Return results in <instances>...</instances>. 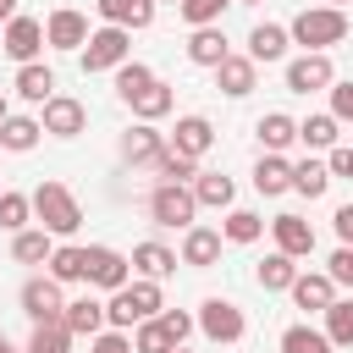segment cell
Returning a JSON list of instances; mask_svg holds the SVG:
<instances>
[{
    "instance_id": "6da1fadb",
    "label": "cell",
    "mask_w": 353,
    "mask_h": 353,
    "mask_svg": "<svg viewBox=\"0 0 353 353\" xmlns=\"http://www.w3.org/2000/svg\"><path fill=\"white\" fill-rule=\"evenodd\" d=\"M28 204H33V215H39V232H50V237H72V232L83 226V204L72 199L66 182H39V188L28 193Z\"/></svg>"
},
{
    "instance_id": "7a4b0ae2",
    "label": "cell",
    "mask_w": 353,
    "mask_h": 353,
    "mask_svg": "<svg viewBox=\"0 0 353 353\" xmlns=\"http://www.w3.org/2000/svg\"><path fill=\"white\" fill-rule=\"evenodd\" d=\"M160 309H165L160 281H127L121 292H110V303H105V325H110V331H132V325L154 320Z\"/></svg>"
},
{
    "instance_id": "3957f363",
    "label": "cell",
    "mask_w": 353,
    "mask_h": 353,
    "mask_svg": "<svg viewBox=\"0 0 353 353\" xmlns=\"http://www.w3.org/2000/svg\"><path fill=\"white\" fill-rule=\"evenodd\" d=\"M287 39H292V44H303V50H314V55H325L331 44H342V39H347V11H336V6H309V11H298V17H292Z\"/></svg>"
},
{
    "instance_id": "277c9868",
    "label": "cell",
    "mask_w": 353,
    "mask_h": 353,
    "mask_svg": "<svg viewBox=\"0 0 353 353\" xmlns=\"http://www.w3.org/2000/svg\"><path fill=\"white\" fill-rule=\"evenodd\" d=\"M193 215H199V199H193V188L188 182H160L154 193H149V221L154 226H193Z\"/></svg>"
},
{
    "instance_id": "5b68a950",
    "label": "cell",
    "mask_w": 353,
    "mask_h": 353,
    "mask_svg": "<svg viewBox=\"0 0 353 353\" xmlns=\"http://www.w3.org/2000/svg\"><path fill=\"white\" fill-rule=\"evenodd\" d=\"M121 61H132V33L127 28H94L83 44V72H116Z\"/></svg>"
},
{
    "instance_id": "8992f818",
    "label": "cell",
    "mask_w": 353,
    "mask_h": 353,
    "mask_svg": "<svg viewBox=\"0 0 353 353\" xmlns=\"http://www.w3.org/2000/svg\"><path fill=\"white\" fill-rule=\"evenodd\" d=\"M193 325H199L210 342H243V331H248V320H243V309H237L232 298H204Z\"/></svg>"
},
{
    "instance_id": "52a82bcc",
    "label": "cell",
    "mask_w": 353,
    "mask_h": 353,
    "mask_svg": "<svg viewBox=\"0 0 353 353\" xmlns=\"http://www.w3.org/2000/svg\"><path fill=\"white\" fill-rule=\"evenodd\" d=\"M39 127H44L50 138H77V132L88 127V105L72 99V94H50V99L39 105Z\"/></svg>"
},
{
    "instance_id": "ba28073f",
    "label": "cell",
    "mask_w": 353,
    "mask_h": 353,
    "mask_svg": "<svg viewBox=\"0 0 353 353\" xmlns=\"http://www.w3.org/2000/svg\"><path fill=\"white\" fill-rule=\"evenodd\" d=\"M336 83V66H331V55H314V50H303L298 61H287V88L292 94H320V88H331Z\"/></svg>"
},
{
    "instance_id": "9c48e42d",
    "label": "cell",
    "mask_w": 353,
    "mask_h": 353,
    "mask_svg": "<svg viewBox=\"0 0 353 353\" xmlns=\"http://www.w3.org/2000/svg\"><path fill=\"white\" fill-rule=\"evenodd\" d=\"M88 254V270H83V281H94V287H105V292H121L127 287V254L121 248H105V243H94V248H83Z\"/></svg>"
},
{
    "instance_id": "30bf717a",
    "label": "cell",
    "mask_w": 353,
    "mask_h": 353,
    "mask_svg": "<svg viewBox=\"0 0 353 353\" xmlns=\"http://www.w3.org/2000/svg\"><path fill=\"white\" fill-rule=\"evenodd\" d=\"M61 309H66V298H61V281H50V276H33V281H22V314H28L33 325H50V320H61Z\"/></svg>"
},
{
    "instance_id": "8fae6325",
    "label": "cell",
    "mask_w": 353,
    "mask_h": 353,
    "mask_svg": "<svg viewBox=\"0 0 353 353\" xmlns=\"http://www.w3.org/2000/svg\"><path fill=\"white\" fill-rule=\"evenodd\" d=\"M0 50H6L17 66H28V61L44 50V22H39V17H11L6 33H0Z\"/></svg>"
},
{
    "instance_id": "7c38bea8",
    "label": "cell",
    "mask_w": 353,
    "mask_h": 353,
    "mask_svg": "<svg viewBox=\"0 0 353 353\" xmlns=\"http://www.w3.org/2000/svg\"><path fill=\"white\" fill-rule=\"evenodd\" d=\"M270 237H276V254H287V259H309L314 254V226L303 215H292V210L270 221Z\"/></svg>"
},
{
    "instance_id": "4fadbf2b",
    "label": "cell",
    "mask_w": 353,
    "mask_h": 353,
    "mask_svg": "<svg viewBox=\"0 0 353 353\" xmlns=\"http://www.w3.org/2000/svg\"><path fill=\"white\" fill-rule=\"evenodd\" d=\"M44 44H55V50H83V44H88V17L72 11V6L50 11V17H44Z\"/></svg>"
},
{
    "instance_id": "5bb4252c",
    "label": "cell",
    "mask_w": 353,
    "mask_h": 353,
    "mask_svg": "<svg viewBox=\"0 0 353 353\" xmlns=\"http://www.w3.org/2000/svg\"><path fill=\"white\" fill-rule=\"evenodd\" d=\"M160 154H165V132H154L149 121L127 127V138H121V160H127V165H149V171H154Z\"/></svg>"
},
{
    "instance_id": "9a60e30c",
    "label": "cell",
    "mask_w": 353,
    "mask_h": 353,
    "mask_svg": "<svg viewBox=\"0 0 353 353\" xmlns=\"http://www.w3.org/2000/svg\"><path fill=\"white\" fill-rule=\"evenodd\" d=\"M287 292H292V303H298V309H314V314H325V309L336 303V281H331L325 270H303Z\"/></svg>"
},
{
    "instance_id": "2e32d148",
    "label": "cell",
    "mask_w": 353,
    "mask_h": 353,
    "mask_svg": "<svg viewBox=\"0 0 353 353\" xmlns=\"http://www.w3.org/2000/svg\"><path fill=\"white\" fill-rule=\"evenodd\" d=\"M210 143H215L210 116H182V121H176V132H171V149H176V154H188V160H204V154H210Z\"/></svg>"
},
{
    "instance_id": "e0dca14e",
    "label": "cell",
    "mask_w": 353,
    "mask_h": 353,
    "mask_svg": "<svg viewBox=\"0 0 353 353\" xmlns=\"http://www.w3.org/2000/svg\"><path fill=\"white\" fill-rule=\"evenodd\" d=\"M94 11L105 17V28H149L154 22V0H94Z\"/></svg>"
},
{
    "instance_id": "ac0fdd59",
    "label": "cell",
    "mask_w": 353,
    "mask_h": 353,
    "mask_svg": "<svg viewBox=\"0 0 353 353\" xmlns=\"http://www.w3.org/2000/svg\"><path fill=\"white\" fill-rule=\"evenodd\" d=\"M254 77H259V66H254L248 55H226V61L215 66V88H221L226 99H243V94H254Z\"/></svg>"
},
{
    "instance_id": "d6986e66",
    "label": "cell",
    "mask_w": 353,
    "mask_h": 353,
    "mask_svg": "<svg viewBox=\"0 0 353 353\" xmlns=\"http://www.w3.org/2000/svg\"><path fill=\"white\" fill-rule=\"evenodd\" d=\"M226 55H232V44H226L221 28H193V33H188V61H193V66H210V72H215Z\"/></svg>"
},
{
    "instance_id": "ffe728a7",
    "label": "cell",
    "mask_w": 353,
    "mask_h": 353,
    "mask_svg": "<svg viewBox=\"0 0 353 353\" xmlns=\"http://www.w3.org/2000/svg\"><path fill=\"white\" fill-rule=\"evenodd\" d=\"M215 259H221V232H215V226H188V237H182V265L210 270Z\"/></svg>"
},
{
    "instance_id": "44dd1931",
    "label": "cell",
    "mask_w": 353,
    "mask_h": 353,
    "mask_svg": "<svg viewBox=\"0 0 353 353\" xmlns=\"http://www.w3.org/2000/svg\"><path fill=\"white\" fill-rule=\"evenodd\" d=\"M61 325H66L72 336H99V331H105V303H99V298H72V303L61 309Z\"/></svg>"
},
{
    "instance_id": "7402d4cb",
    "label": "cell",
    "mask_w": 353,
    "mask_h": 353,
    "mask_svg": "<svg viewBox=\"0 0 353 353\" xmlns=\"http://www.w3.org/2000/svg\"><path fill=\"white\" fill-rule=\"evenodd\" d=\"M287 28L281 22H254V33H248V61L259 66V61H281L287 55Z\"/></svg>"
},
{
    "instance_id": "603a6c76",
    "label": "cell",
    "mask_w": 353,
    "mask_h": 353,
    "mask_svg": "<svg viewBox=\"0 0 353 353\" xmlns=\"http://www.w3.org/2000/svg\"><path fill=\"white\" fill-rule=\"evenodd\" d=\"M254 132H259V143H265V154H281L292 138H298V121L287 116V110H265L259 121H254Z\"/></svg>"
},
{
    "instance_id": "cb8c5ba5",
    "label": "cell",
    "mask_w": 353,
    "mask_h": 353,
    "mask_svg": "<svg viewBox=\"0 0 353 353\" xmlns=\"http://www.w3.org/2000/svg\"><path fill=\"white\" fill-rule=\"evenodd\" d=\"M193 199H199V210H204V204H210V210H232L237 182L221 176V171H199V176H193Z\"/></svg>"
},
{
    "instance_id": "d4e9b609",
    "label": "cell",
    "mask_w": 353,
    "mask_h": 353,
    "mask_svg": "<svg viewBox=\"0 0 353 353\" xmlns=\"http://www.w3.org/2000/svg\"><path fill=\"white\" fill-rule=\"evenodd\" d=\"M127 265H132V270H143V281H165V276L176 270V254H171L165 243H138Z\"/></svg>"
},
{
    "instance_id": "484cf974",
    "label": "cell",
    "mask_w": 353,
    "mask_h": 353,
    "mask_svg": "<svg viewBox=\"0 0 353 353\" xmlns=\"http://www.w3.org/2000/svg\"><path fill=\"white\" fill-rule=\"evenodd\" d=\"M254 188H259L265 199L287 193V188H292V160H281V154H259V165H254Z\"/></svg>"
},
{
    "instance_id": "4316f807",
    "label": "cell",
    "mask_w": 353,
    "mask_h": 353,
    "mask_svg": "<svg viewBox=\"0 0 353 353\" xmlns=\"http://www.w3.org/2000/svg\"><path fill=\"white\" fill-rule=\"evenodd\" d=\"M44 265H50V281H61V287H66V281H83V270H88V254H83L77 243H55Z\"/></svg>"
},
{
    "instance_id": "83f0119b",
    "label": "cell",
    "mask_w": 353,
    "mask_h": 353,
    "mask_svg": "<svg viewBox=\"0 0 353 353\" xmlns=\"http://www.w3.org/2000/svg\"><path fill=\"white\" fill-rule=\"evenodd\" d=\"M39 138H44L39 116H6V121H0V149H11V154H28Z\"/></svg>"
},
{
    "instance_id": "f1b7e54d",
    "label": "cell",
    "mask_w": 353,
    "mask_h": 353,
    "mask_svg": "<svg viewBox=\"0 0 353 353\" xmlns=\"http://www.w3.org/2000/svg\"><path fill=\"white\" fill-rule=\"evenodd\" d=\"M17 94H22L28 105H44V99L55 94V72H50V66H39V61L17 66Z\"/></svg>"
},
{
    "instance_id": "f546056e",
    "label": "cell",
    "mask_w": 353,
    "mask_h": 353,
    "mask_svg": "<svg viewBox=\"0 0 353 353\" xmlns=\"http://www.w3.org/2000/svg\"><path fill=\"white\" fill-rule=\"evenodd\" d=\"M254 281H259L265 292H287V287L298 281V265H292L287 254H265V259L254 265Z\"/></svg>"
},
{
    "instance_id": "4dcf8cb0",
    "label": "cell",
    "mask_w": 353,
    "mask_h": 353,
    "mask_svg": "<svg viewBox=\"0 0 353 353\" xmlns=\"http://www.w3.org/2000/svg\"><path fill=\"white\" fill-rule=\"evenodd\" d=\"M325 188H331V165H325V160H298V165H292V193L320 199Z\"/></svg>"
},
{
    "instance_id": "1f68e13d",
    "label": "cell",
    "mask_w": 353,
    "mask_h": 353,
    "mask_svg": "<svg viewBox=\"0 0 353 353\" xmlns=\"http://www.w3.org/2000/svg\"><path fill=\"white\" fill-rule=\"evenodd\" d=\"M221 237H226V243H259V237H265V221H259L254 210H226Z\"/></svg>"
},
{
    "instance_id": "d6a6232c",
    "label": "cell",
    "mask_w": 353,
    "mask_h": 353,
    "mask_svg": "<svg viewBox=\"0 0 353 353\" xmlns=\"http://www.w3.org/2000/svg\"><path fill=\"white\" fill-rule=\"evenodd\" d=\"M165 110H171V88H165V83H160V77H154V83H149V88H143V94H138V99H132V116H138V121H149V127H154V121H160V116H165Z\"/></svg>"
},
{
    "instance_id": "836d02e7",
    "label": "cell",
    "mask_w": 353,
    "mask_h": 353,
    "mask_svg": "<svg viewBox=\"0 0 353 353\" xmlns=\"http://www.w3.org/2000/svg\"><path fill=\"white\" fill-rule=\"evenodd\" d=\"M50 248H55L50 232H17V237H11V259H17V265H44Z\"/></svg>"
},
{
    "instance_id": "e575fe53",
    "label": "cell",
    "mask_w": 353,
    "mask_h": 353,
    "mask_svg": "<svg viewBox=\"0 0 353 353\" xmlns=\"http://www.w3.org/2000/svg\"><path fill=\"white\" fill-rule=\"evenodd\" d=\"M325 342H331V347H353V303H347V298H336V303L325 309Z\"/></svg>"
},
{
    "instance_id": "d590c367",
    "label": "cell",
    "mask_w": 353,
    "mask_h": 353,
    "mask_svg": "<svg viewBox=\"0 0 353 353\" xmlns=\"http://www.w3.org/2000/svg\"><path fill=\"white\" fill-rule=\"evenodd\" d=\"M149 83H154V72H149L143 61H121V66H116V94H121L127 105H132V99H138Z\"/></svg>"
},
{
    "instance_id": "8d00e7d4",
    "label": "cell",
    "mask_w": 353,
    "mask_h": 353,
    "mask_svg": "<svg viewBox=\"0 0 353 353\" xmlns=\"http://www.w3.org/2000/svg\"><path fill=\"white\" fill-rule=\"evenodd\" d=\"M28 353H72V331H66L61 320H50V325H33V336H28Z\"/></svg>"
},
{
    "instance_id": "74e56055",
    "label": "cell",
    "mask_w": 353,
    "mask_h": 353,
    "mask_svg": "<svg viewBox=\"0 0 353 353\" xmlns=\"http://www.w3.org/2000/svg\"><path fill=\"white\" fill-rule=\"evenodd\" d=\"M281 353H331V342L314 325H287L281 331Z\"/></svg>"
},
{
    "instance_id": "f35d334b",
    "label": "cell",
    "mask_w": 353,
    "mask_h": 353,
    "mask_svg": "<svg viewBox=\"0 0 353 353\" xmlns=\"http://www.w3.org/2000/svg\"><path fill=\"white\" fill-rule=\"evenodd\" d=\"M154 176H160V182H193V176H199V160H188V154H176V149L165 143V154L154 160Z\"/></svg>"
},
{
    "instance_id": "ab89813d",
    "label": "cell",
    "mask_w": 353,
    "mask_h": 353,
    "mask_svg": "<svg viewBox=\"0 0 353 353\" xmlns=\"http://www.w3.org/2000/svg\"><path fill=\"white\" fill-rule=\"evenodd\" d=\"M132 353H176V342H171V331L160 325V314L138 325V336H132Z\"/></svg>"
},
{
    "instance_id": "60d3db41",
    "label": "cell",
    "mask_w": 353,
    "mask_h": 353,
    "mask_svg": "<svg viewBox=\"0 0 353 353\" xmlns=\"http://www.w3.org/2000/svg\"><path fill=\"white\" fill-rule=\"evenodd\" d=\"M298 138H303L309 149H336V116H309V121H298Z\"/></svg>"
},
{
    "instance_id": "b9f144b4",
    "label": "cell",
    "mask_w": 353,
    "mask_h": 353,
    "mask_svg": "<svg viewBox=\"0 0 353 353\" xmlns=\"http://www.w3.org/2000/svg\"><path fill=\"white\" fill-rule=\"evenodd\" d=\"M28 215H33V204H28V193H0V226L17 237V232H28Z\"/></svg>"
},
{
    "instance_id": "7bdbcfd3",
    "label": "cell",
    "mask_w": 353,
    "mask_h": 353,
    "mask_svg": "<svg viewBox=\"0 0 353 353\" xmlns=\"http://www.w3.org/2000/svg\"><path fill=\"white\" fill-rule=\"evenodd\" d=\"M226 6H237V0H182L176 11H182V22H193V28H215Z\"/></svg>"
},
{
    "instance_id": "ee69618b",
    "label": "cell",
    "mask_w": 353,
    "mask_h": 353,
    "mask_svg": "<svg viewBox=\"0 0 353 353\" xmlns=\"http://www.w3.org/2000/svg\"><path fill=\"white\" fill-rule=\"evenodd\" d=\"M160 325L171 331V342H176V347L193 336V314H182V309H160Z\"/></svg>"
},
{
    "instance_id": "f6af8a7d",
    "label": "cell",
    "mask_w": 353,
    "mask_h": 353,
    "mask_svg": "<svg viewBox=\"0 0 353 353\" xmlns=\"http://www.w3.org/2000/svg\"><path fill=\"white\" fill-rule=\"evenodd\" d=\"M88 353H132V336L127 331H99V336H88Z\"/></svg>"
},
{
    "instance_id": "bcb514c9",
    "label": "cell",
    "mask_w": 353,
    "mask_h": 353,
    "mask_svg": "<svg viewBox=\"0 0 353 353\" xmlns=\"http://www.w3.org/2000/svg\"><path fill=\"white\" fill-rule=\"evenodd\" d=\"M325 94H331V116L336 121H353V83H331Z\"/></svg>"
},
{
    "instance_id": "7dc6e473",
    "label": "cell",
    "mask_w": 353,
    "mask_h": 353,
    "mask_svg": "<svg viewBox=\"0 0 353 353\" xmlns=\"http://www.w3.org/2000/svg\"><path fill=\"white\" fill-rule=\"evenodd\" d=\"M325 276H331L336 287H353V248H336L331 265H325Z\"/></svg>"
},
{
    "instance_id": "c3c4849f",
    "label": "cell",
    "mask_w": 353,
    "mask_h": 353,
    "mask_svg": "<svg viewBox=\"0 0 353 353\" xmlns=\"http://www.w3.org/2000/svg\"><path fill=\"white\" fill-rule=\"evenodd\" d=\"M325 165H331V176H342V182H353V149H347V143H336Z\"/></svg>"
},
{
    "instance_id": "681fc988",
    "label": "cell",
    "mask_w": 353,
    "mask_h": 353,
    "mask_svg": "<svg viewBox=\"0 0 353 353\" xmlns=\"http://www.w3.org/2000/svg\"><path fill=\"white\" fill-rule=\"evenodd\" d=\"M331 226H336V237H342V248H353V204H342V210L331 215Z\"/></svg>"
},
{
    "instance_id": "f907efd6",
    "label": "cell",
    "mask_w": 353,
    "mask_h": 353,
    "mask_svg": "<svg viewBox=\"0 0 353 353\" xmlns=\"http://www.w3.org/2000/svg\"><path fill=\"white\" fill-rule=\"evenodd\" d=\"M17 17V0H0V22H11Z\"/></svg>"
},
{
    "instance_id": "816d5d0a",
    "label": "cell",
    "mask_w": 353,
    "mask_h": 353,
    "mask_svg": "<svg viewBox=\"0 0 353 353\" xmlns=\"http://www.w3.org/2000/svg\"><path fill=\"white\" fill-rule=\"evenodd\" d=\"M6 116H11V99H6V94H0V121H6Z\"/></svg>"
},
{
    "instance_id": "f5cc1de1",
    "label": "cell",
    "mask_w": 353,
    "mask_h": 353,
    "mask_svg": "<svg viewBox=\"0 0 353 353\" xmlns=\"http://www.w3.org/2000/svg\"><path fill=\"white\" fill-rule=\"evenodd\" d=\"M0 353H28V347H11V342H6V336H0Z\"/></svg>"
},
{
    "instance_id": "db71d44e",
    "label": "cell",
    "mask_w": 353,
    "mask_h": 353,
    "mask_svg": "<svg viewBox=\"0 0 353 353\" xmlns=\"http://www.w3.org/2000/svg\"><path fill=\"white\" fill-rule=\"evenodd\" d=\"M331 6H336V11H342V0H331Z\"/></svg>"
},
{
    "instance_id": "11a10c76",
    "label": "cell",
    "mask_w": 353,
    "mask_h": 353,
    "mask_svg": "<svg viewBox=\"0 0 353 353\" xmlns=\"http://www.w3.org/2000/svg\"><path fill=\"white\" fill-rule=\"evenodd\" d=\"M154 6H160V0H154ZM171 6H182V0H171Z\"/></svg>"
},
{
    "instance_id": "9f6ffc18",
    "label": "cell",
    "mask_w": 353,
    "mask_h": 353,
    "mask_svg": "<svg viewBox=\"0 0 353 353\" xmlns=\"http://www.w3.org/2000/svg\"><path fill=\"white\" fill-rule=\"evenodd\" d=\"M176 353H188V347H176Z\"/></svg>"
},
{
    "instance_id": "6f0895ef",
    "label": "cell",
    "mask_w": 353,
    "mask_h": 353,
    "mask_svg": "<svg viewBox=\"0 0 353 353\" xmlns=\"http://www.w3.org/2000/svg\"><path fill=\"white\" fill-rule=\"evenodd\" d=\"M243 6H254V0H243Z\"/></svg>"
}]
</instances>
